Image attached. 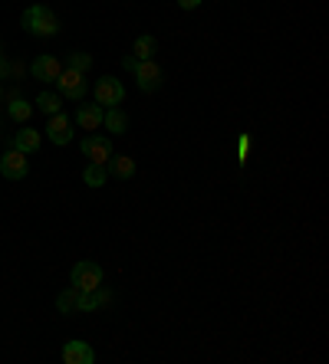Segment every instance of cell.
<instances>
[{
  "mask_svg": "<svg viewBox=\"0 0 329 364\" xmlns=\"http://www.w3.org/2000/svg\"><path fill=\"white\" fill-rule=\"evenodd\" d=\"M30 72H33V79L56 82V76L63 72V66H59V59H56V56H40V59H33Z\"/></svg>",
  "mask_w": 329,
  "mask_h": 364,
  "instance_id": "obj_10",
  "label": "cell"
},
{
  "mask_svg": "<svg viewBox=\"0 0 329 364\" xmlns=\"http://www.w3.org/2000/svg\"><path fill=\"white\" fill-rule=\"evenodd\" d=\"M155 49H158L155 36H139V40H135V46H132V56H135V59H152Z\"/></svg>",
  "mask_w": 329,
  "mask_h": 364,
  "instance_id": "obj_15",
  "label": "cell"
},
{
  "mask_svg": "<svg viewBox=\"0 0 329 364\" xmlns=\"http://www.w3.org/2000/svg\"><path fill=\"white\" fill-rule=\"evenodd\" d=\"M139 63H141V59H135L132 53H129V56H122V66L129 69V72H135V66H139Z\"/></svg>",
  "mask_w": 329,
  "mask_h": 364,
  "instance_id": "obj_23",
  "label": "cell"
},
{
  "mask_svg": "<svg viewBox=\"0 0 329 364\" xmlns=\"http://www.w3.org/2000/svg\"><path fill=\"white\" fill-rule=\"evenodd\" d=\"M82 155L93 161V164H106V161L112 158V141H109V138H99V135L82 138Z\"/></svg>",
  "mask_w": 329,
  "mask_h": 364,
  "instance_id": "obj_7",
  "label": "cell"
},
{
  "mask_svg": "<svg viewBox=\"0 0 329 364\" xmlns=\"http://www.w3.org/2000/svg\"><path fill=\"white\" fill-rule=\"evenodd\" d=\"M47 138L53 141V145H70L72 141V118L70 115H49V122H47Z\"/></svg>",
  "mask_w": 329,
  "mask_h": 364,
  "instance_id": "obj_5",
  "label": "cell"
},
{
  "mask_svg": "<svg viewBox=\"0 0 329 364\" xmlns=\"http://www.w3.org/2000/svg\"><path fill=\"white\" fill-rule=\"evenodd\" d=\"M7 112H10V118H17V122H26V118L33 115V105H30V102H24V99H13Z\"/></svg>",
  "mask_w": 329,
  "mask_h": 364,
  "instance_id": "obj_20",
  "label": "cell"
},
{
  "mask_svg": "<svg viewBox=\"0 0 329 364\" xmlns=\"http://www.w3.org/2000/svg\"><path fill=\"white\" fill-rule=\"evenodd\" d=\"M24 30L30 36H56L59 33V20L56 13L49 10V7H43V3H33V7H26L24 10Z\"/></svg>",
  "mask_w": 329,
  "mask_h": 364,
  "instance_id": "obj_1",
  "label": "cell"
},
{
  "mask_svg": "<svg viewBox=\"0 0 329 364\" xmlns=\"http://www.w3.org/2000/svg\"><path fill=\"white\" fill-rule=\"evenodd\" d=\"M198 3H201V0H178V7H181V10H194Z\"/></svg>",
  "mask_w": 329,
  "mask_h": 364,
  "instance_id": "obj_24",
  "label": "cell"
},
{
  "mask_svg": "<svg viewBox=\"0 0 329 364\" xmlns=\"http://www.w3.org/2000/svg\"><path fill=\"white\" fill-rule=\"evenodd\" d=\"M135 79H139L141 92H155L162 86V69H158L155 59H141L139 66H135Z\"/></svg>",
  "mask_w": 329,
  "mask_h": 364,
  "instance_id": "obj_8",
  "label": "cell"
},
{
  "mask_svg": "<svg viewBox=\"0 0 329 364\" xmlns=\"http://www.w3.org/2000/svg\"><path fill=\"white\" fill-rule=\"evenodd\" d=\"M102 125H106L112 135H125V128H129V115L122 112L118 105H109V112H102Z\"/></svg>",
  "mask_w": 329,
  "mask_h": 364,
  "instance_id": "obj_12",
  "label": "cell"
},
{
  "mask_svg": "<svg viewBox=\"0 0 329 364\" xmlns=\"http://www.w3.org/2000/svg\"><path fill=\"white\" fill-rule=\"evenodd\" d=\"M26 171H30V164H26L24 151L13 148V151H7V155L0 158V174H3L7 181H24Z\"/></svg>",
  "mask_w": 329,
  "mask_h": 364,
  "instance_id": "obj_4",
  "label": "cell"
},
{
  "mask_svg": "<svg viewBox=\"0 0 329 364\" xmlns=\"http://www.w3.org/2000/svg\"><path fill=\"white\" fill-rule=\"evenodd\" d=\"M125 102V86L112 76H102V79L95 82V105H122Z\"/></svg>",
  "mask_w": 329,
  "mask_h": 364,
  "instance_id": "obj_3",
  "label": "cell"
},
{
  "mask_svg": "<svg viewBox=\"0 0 329 364\" xmlns=\"http://www.w3.org/2000/svg\"><path fill=\"white\" fill-rule=\"evenodd\" d=\"M109 164H112V174H116V177H122V181H129L132 174H135V161H132L129 155H112V158H109Z\"/></svg>",
  "mask_w": 329,
  "mask_h": 364,
  "instance_id": "obj_14",
  "label": "cell"
},
{
  "mask_svg": "<svg viewBox=\"0 0 329 364\" xmlns=\"http://www.w3.org/2000/svg\"><path fill=\"white\" fill-rule=\"evenodd\" d=\"M3 72H7V66H3V59H0V76H3Z\"/></svg>",
  "mask_w": 329,
  "mask_h": 364,
  "instance_id": "obj_25",
  "label": "cell"
},
{
  "mask_svg": "<svg viewBox=\"0 0 329 364\" xmlns=\"http://www.w3.org/2000/svg\"><path fill=\"white\" fill-rule=\"evenodd\" d=\"M13 148L24 151V155H33V151H40V132H36V128H20V132H17V138H13Z\"/></svg>",
  "mask_w": 329,
  "mask_h": 364,
  "instance_id": "obj_13",
  "label": "cell"
},
{
  "mask_svg": "<svg viewBox=\"0 0 329 364\" xmlns=\"http://www.w3.org/2000/svg\"><path fill=\"white\" fill-rule=\"evenodd\" d=\"M63 361L66 364H93L95 351L86 342H66L63 345Z\"/></svg>",
  "mask_w": 329,
  "mask_h": 364,
  "instance_id": "obj_9",
  "label": "cell"
},
{
  "mask_svg": "<svg viewBox=\"0 0 329 364\" xmlns=\"http://www.w3.org/2000/svg\"><path fill=\"white\" fill-rule=\"evenodd\" d=\"M76 125H79L82 132H99V125H102V109H99V105H79Z\"/></svg>",
  "mask_w": 329,
  "mask_h": 364,
  "instance_id": "obj_11",
  "label": "cell"
},
{
  "mask_svg": "<svg viewBox=\"0 0 329 364\" xmlns=\"http://www.w3.org/2000/svg\"><path fill=\"white\" fill-rule=\"evenodd\" d=\"M102 302H106V296H99V289H93V292H79L76 308H79V312H95Z\"/></svg>",
  "mask_w": 329,
  "mask_h": 364,
  "instance_id": "obj_16",
  "label": "cell"
},
{
  "mask_svg": "<svg viewBox=\"0 0 329 364\" xmlns=\"http://www.w3.org/2000/svg\"><path fill=\"white\" fill-rule=\"evenodd\" d=\"M247 148H250V138L240 135V141H237V161H240V164L247 161Z\"/></svg>",
  "mask_w": 329,
  "mask_h": 364,
  "instance_id": "obj_22",
  "label": "cell"
},
{
  "mask_svg": "<svg viewBox=\"0 0 329 364\" xmlns=\"http://www.w3.org/2000/svg\"><path fill=\"white\" fill-rule=\"evenodd\" d=\"M36 109L43 115H56L59 112V95H53V92H40L36 95Z\"/></svg>",
  "mask_w": 329,
  "mask_h": 364,
  "instance_id": "obj_17",
  "label": "cell"
},
{
  "mask_svg": "<svg viewBox=\"0 0 329 364\" xmlns=\"http://www.w3.org/2000/svg\"><path fill=\"white\" fill-rule=\"evenodd\" d=\"M76 299H79V289H66V292H59V299H56V308L63 312V315H70L72 308H76Z\"/></svg>",
  "mask_w": 329,
  "mask_h": 364,
  "instance_id": "obj_19",
  "label": "cell"
},
{
  "mask_svg": "<svg viewBox=\"0 0 329 364\" xmlns=\"http://www.w3.org/2000/svg\"><path fill=\"white\" fill-rule=\"evenodd\" d=\"M89 66H93V56L89 53H70V69H76V72H89Z\"/></svg>",
  "mask_w": 329,
  "mask_h": 364,
  "instance_id": "obj_21",
  "label": "cell"
},
{
  "mask_svg": "<svg viewBox=\"0 0 329 364\" xmlns=\"http://www.w3.org/2000/svg\"><path fill=\"white\" fill-rule=\"evenodd\" d=\"M56 86L66 99H82V95H86V76L76 72V69H63L56 76Z\"/></svg>",
  "mask_w": 329,
  "mask_h": 364,
  "instance_id": "obj_6",
  "label": "cell"
},
{
  "mask_svg": "<svg viewBox=\"0 0 329 364\" xmlns=\"http://www.w3.org/2000/svg\"><path fill=\"white\" fill-rule=\"evenodd\" d=\"M82 181L89 184V187H102V184H106V168H102V164H89V168L82 171Z\"/></svg>",
  "mask_w": 329,
  "mask_h": 364,
  "instance_id": "obj_18",
  "label": "cell"
},
{
  "mask_svg": "<svg viewBox=\"0 0 329 364\" xmlns=\"http://www.w3.org/2000/svg\"><path fill=\"white\" fill-rule=\"evenodd\" d=\"M70 283H72V289H79V292H93V289L102 285V266L93 260L76 262L70 273Z\"/></svg>",
  "mask_w": 329,
  "mask_h": 364,
  "instance_id": "obj_2",
  "label": "cell"
}]
</instances>
